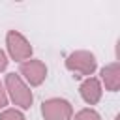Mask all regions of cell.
Returning <instances> with one entry per match:
<instances>
[{"instance_id":"cell-1","label":"cell","mask_w":120,"mask_h":120,"mask_svg":"<svg viewBox=\"0 0 120 120\" xmlns=\"http://www.w3.org/2000/svg\"><path fill=\"white\" fill-rule=\"evenodd\" d=\"M4 88L8 94V99L21 111H26L34 103V94L30 86L21 79L19 73H8L4 79Z\"/></svg>"},{"instance_id":"cell-2","label":"cell","mask_w":120,"mask_h":120,"mask_svg":"<svg viewBox=\"0 0 120 120\" xmlns=\"http://www.w3.org/2000/svg\"><path fill=\"white\" fill-rule=\"evenodd\" d=\"M64 66L77 79H86V77H92L96 73V69H98V58H96V54L92 51L79 49V51H73V52H69L66 56Z\"/></svg>"},{"instance_id":"cell-3","label":"cell","mask_w":120,"mask_h":120,"mask_svg":"<svg viewBox=\"0 0 120 120\" xmlns=\"http://www.w3.org/2000/svg\"><path fill=\"white\" fill-rule=\"evenodd\" d=\"M6 49H8V56L19 64L32 58V52H34L30 41L19 30H8L6 32Z\"/></svg>"},{"instance_id":"cell-4","label":"cell","mask_w":120,"mask_h":120,"mask_svg":"<svg viewBox=\"0 0 120 120\" xmlns=\"http://www.w3.org/2000/svg\"><path fill=\"white\" fill-rule=\"evenodd\" d=\"M47 66L39 58H28L19 64V75L28 86H41L47 79Z\"/></svg>"},{"instance_id":"cell-5","label":"cell","mask_w":120,"mask_h":120,"mask_svg":"<svg viewBox=\"0 0 120 120\" xmlns=\"http://www.w3.org/2000/svg\"><path fill=\"white\" fill-rule=\"evenodd\" d=\"M43 120H71L73 105L66 98H49L41 103Z\"/></svg>"},{"instance_id":"cell-6","label":"cell","mask_w":120,"mask_h":120,"mask_svg":"<svg viewBox=\"0 0 120 120\" xmlns=\"http://www.w3.org/2000/svg\"><path fill=\"white\" fill-rule=\"evenodd\" d=\"M79 96L82 98V101L86 105H98L103 98V86L99 82L98 77H86L82 79V82L79 84Z\"/></svg>"},{"instance_id":"cell-7","label":"cell","mask_w":120,"mask_h":120,"mask_svg":"<svg viewBox=\"0 0 120 120\" xmlns=\"http://www.w3.org/2000/svg\"><path fill=\"white\" fill-rule=\"evenodd\" d=\"M99 82H101V86H105V90L118 92L120 90V64L111 62V64L103 66L99 71Z\"/></svg>"},{"instance_id":"cell-8","label":"cell","mask_w":120,"mask_h":120,"mask_svg":"<svg viewBox=\"0 0 120 120\" xmlns=\"http://www.w3.org/2000/svg\"><path fill=\"white\" fill-rule=\"evenodd\" d=\"M71 120H103V118H101V114L94 107H84V109L73 112Z\"/></svg>"},{"instance_id":"cell-9","label":"cell","mask_w":120,"mask_h":120,"mask_svg":"<svg viewBox=\"0 0 120 120\" xmlns=\"http://www.w3.org/2000/svg\"><path fill=\"white\" fill-rule=\"evenodd\" d=\"M0 120H26V116L17 107H6L4 111H0Z\"/></svg>"},{"instance_id":"cell-10","label":"cell","mask_w":120,"mask_h":120,"mask_svg":"<svg viewBox=\"0 0 120 120\" xmlns=\"http://www.w3.org/2000/svg\"><path fill=\"white\" fill-rule=\"evenodd\" d=\"M9 99H8V94H6V88H4V82L0 81V111H4L8 107Z\"/></svg>"},{"instance_id":"cell-11","label":"cell","mask_w":120,"mask_h":120,"mask_svg":"<svg viewBox=\"0 0 120 120\" xmlns=\"http://www.w3.org/2000/svg\"><path fill=\"white\" fill-rule=\"evenodd\" d=\"M8 64H9L8 54H6V51H4V49H0V73H2V71H6Z\"/></svg>"}]
</instances>
